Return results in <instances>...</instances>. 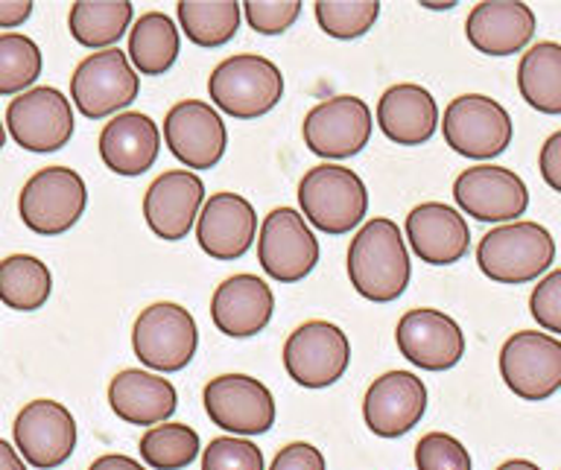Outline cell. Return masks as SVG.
Listing matches in <instances>:
<instances>
[{"instance_id": "obj_1", "label": "cell", "mask_w": 561, "mask_h": 470, "mask_svg": "<svg viewBox=\"0 0 561 470\" xmlns=\"http://www.w3.org/2000/svg\"><path fill=\"white\" fill-rule=\"evenodd\" d=\"M348 278L357 296L389 305L407 293L412 263L398 222L389 217L368 219L348 245Z\"/></svg>"}, {"instance_id": "obj_26", "label": "cell", "mask_w": 561, "mask_h": 470, "mask_svg": "<svg viewBox=\"0 0 561 470\" xmlns=\"http://www.w3.org/2000/svg\"><path fill=\"white\" fill-rule=\"evenodd\" d=\"M438 103L419 82L386 88L377 103V126L398 147H421L438 129Z\"/></svg>"}, {"instance_id": "obj_40", "label": "cell", "mask_w": 561, "mask_h": 470, "mask_svg": "<svg viewBox=\"0 0 561 470\" xmlns=\"http://www.w3.org/2000/svg\"><path fill=\"white\" fill-rule=\"evenodd\" d=\"M270 470H328V465H324L319 447L307 445V442H293V445L280 447Z\"/></svg>"}, {"instance_id": "obj_5", "label": "cell", "mask_w": 561, "mask_h": 470, "mask_svg": "<svg viewBox=\"0 0 561 470\" xmlns=\"http://www.w3.org/2000/svg\"><path fill=\"white\" fill-rule=\"evenodd\" d=\"M88 208V187L70 167H44L21 187L18 214L33 234L59 237L77 226Z\"/></svg>"}, {"instance_id": "obj_45", "label": "cell", "mask_w": 561, "mask_h": 470, "mask_svg": "<svg viewBox=\"0 0 561 470\" xmlns=\"http://www.w3.org/2000/svg\"><path fill=\"white\" fill-rule=\"evenodd\" d=\"M497 470H541L535 462H529V459H508V462L500 465Z\"/></svg>"}, {"instance_id": "obj_30", "label": "cell", "mask_w": 561, "mask_h": 470, "mask_svg": "<svg viewBox=\"0 0 561 470\" xmlns=\"http://www.w3.org/2000/svg\"><path fill=\"white\" fill-rule=\"evenodd\" d=\"M517 91L541 114H561V44L538 42L520 56Z\"/></svg>"}, {"instance_id": "obj_8", "label": "cell", "mask_w": 561, "mask_h": 470, "mask_svg": "<svg viewBox=\"0 0 561 470\" xmlns=\"http://www.w3.org/2000/svg\"><path fill=\"white\" fill-rule=\"evenodd\" d=\"M140 94L138 70L117 47L96 50L79 61L70 77V100L88 121H103L121 114Z\"/></svg>"}, {"instance_id": "obj_35", "label": "cell", "mask_w": 561, "mask_h": 470, "mask_svg": "<svg viewBox=\"0 0 561 470\" xmlns=\"http://www.w3.org/2000/svg\"><path fill=\"white\" fill-rule=\"evenodd\" d=\"M380 18L377 0H319L316 3V21L322 33L340 42H351L366 35Z\"/></svg>"}, {"instance_id": "obj_25", "label": "cell", "mask_w": 561, "mask_h": 470, "mask_svg": "<svg viewBox=\"0 0 561 470\" xmlns=\"http://www.w3.org/2000/svg\"><path fill=\"white\" fill-rule=\"evenodd\" d=\"M100 158L117 175H144L158 161L161 129L149 114L123 112L114 114L100 131Z\"/></svg>"}, {"instance_id": "obj_23", "label": "cell", "mask_w": 561, "mask_h": 470, "mask_svg": "<svg viewBox=\"0 0 561 470\" xmlns=\"http://www.w3.org/2000/svg\"><path fill=\"white\" fill-rule=\"evenodd\" d=\"M538 26L533 7L517 0H482L468 12L465 35L485 56H512L529 47Z\"/></svg>"}, {"instance_id": "obj_38", "label": "cell", "mask_w": 561, "mask_h": 470, "mask_svg": "<svg viewBox=\"0 0 561 470\" xmlns=\"http://www.w3.org/2000/svg\"><path fill=\"white\" fill-rule=\"evenodd\" d=\"M243 15L254 33L280 35L301 15V0H249Z\"/></svg>"}, {"instance_id": "obj_16", "label": "cell", "mask_w": 561, "mask_h": 470, "mask_svg": "<svg viewBox=\"0 0 561 470\" xmlns=\"http://www.w3.org/2000/svg\"><path fill=\"white\" fill-rule=\"evenodd\" d=\"M15 450L26 465L53 470L65 465L77 447V419L65 403L38 398L30 401L15 419Z\"/></svg>"}, {"instance_id": "obj_46", "label": "cell", "mask_w": 561, "mask_h": 470, "mask_svg": "<svg viewBox=\"0 0 561 470\" xmlns=\"http://www.w3.org/2000/svg\"><path fill=\"white\" fill-rule=\"evenodd\" d=\"M421 7L424 9H454L456 0H424Z\"/></svg>"}, {"instance_id": "obj_7", "label": "cell", "mask_w": 561, "mask_h": 470, "mask_svg": "<svg viewBox=\"0 0 561 470\" xmlns=\"http://www.w3.org/2000/svg\"><path fill=\"white\" fill-rule=\"evenodd\" d=\"M131 348L147 368L161 371V375H175V371L187 368L199 348L196 319L187 313V307L173 305V301L149 305L135 319Z\"/></svg>"}, {"instance_id": "obj_11", "label": "cell", "mask_w": 561, "mask_h": 470, "mask_svg": "<svg viewBox=\"0 0 561 470\" xmlns=\"http://www.w3.org/2000/svg\"><path fill=\"white\" fill-rule=\"evenodd\" d=\"M351 366V342L342 328L324 319L298 324L284 342V368L293 383L328 389L340 383Z\"/></svg>"}, {"instance_id": "obj_37", "label": "cell", "mask_w": 561, "mask_h": 470, "mask_svg": "<svg viewBox=\"0 0 561 470\" xmlns=\"http://www.w3.org/2000/svg\"><path fill=\"white\" fill-rule=\"evenodd\" d=\"M202 470H266L261 447L249 438H214L202 454Z\"/></svg>"}, {"instance_id": "obj_19", "label": "cell", "mask_w": 561, "mask_h": 470, "mask_svg": "<svg viewBox=\"0 0 561 470\" xmlns=\"http://www.w3.org/2000/svg\"><path fill=\"white\" fill-rule=\"evenodd\" d=\"M205 205V184L191 170H167L147 187L144 219L158 240L175 243L191 234Z\"/></svg>"}, {"instance_id": "obj_18", "label": "cell", "mask_w": 561, "mask_h": 470, "mask_svg": "<svg viewBox=\"0 0 561 470\" xmlns=\"http://www.w3.org/2000/svg\"><path fill=\"white\" fill-rule=\"evenodd\" d=\"M394 342L407 363L421 371H447L462 363L465 333L456 319L433 307H415L401 316Z\"/></svg>"}, {"instance_id": "obj_24", "label": "cell", "mask_w": 561, "mask_h": 470, "mask_svg": "<svg viewBox=\"0 0 561 470\" xmlns=\"http://www.w3.org/2000/svg\"><path fill=\"white\" fill-rule=\"evenodd\" d=\"M272 313H275L272 287L249 272L222 280L210 298V319L217 331L231 340H249L261 333L272 322Z\"/></svg>"}, {"instance_id": "obj_12", "label": "cell", "mask_w": 561, "mask_h": 470, "mask_svg": "<svg viewBox=\"0 0 561 470\" xmlns=\"http://www.w3.org/2000/svg\"><path fill=\"white\" fill-rule=\"evenodd\" d=\"M257 261L261 270L278 284L305 280L316 270L319 240L301 217V210L275 208L266 214L257 231Z\"/></svg>"}, {"instance_id": "obj_43", "label": "cell", "mask_w": 561, "mask_h": 470, "mask_svg": "<svg viewBox=\"0 0 561 470\" xmlns=\"http://www.w3.org/2000/svg\"><path fill=\"white\" fill-rule=\"evenodd\" d=\"M88 470H147L138 459H131V456L123 454H105L100 459H94V465Z\"/></svg>"}, {"instance_id": "obj_9", "label": "cell", "mask_w": 561, "mask_h": 470, "mask_svg": "<svg viewBox=\"0 0 561 470\" xmlns=\"http://www.w3.org/2000/svg\"><path fill=\"white\" fill-rule=\"evenodd\" d=\"M371 129H375V117L366 100L354 94H336L305 114L301 138L313 156L333 164L359 156L371 140Z\"/></svg>"}, {"instance_id": "obj_28", "label": "cell", "mask_w": 561, "mask_h": 470, "mask_svg": "<svg viewBox=\"0 0 561 470\" xmlns=\"http://www.w3.org/2000/svg\"><path fill=\"white\" fill-rule=\"evenodd\" d=\"M182 50L179 26L164 12H144L131 24L129 33V61L131 68L147 77H161L173 68Z\"/></svg>"}, {"instance_id": "obj_41", "label": "cell", "mask_w": 561, "mask_h": 470, "mask_svg": "<svg viewBox=\"0 0 561 470\" xmlns=\"http://www.w3.org/2000/svg\"><path fill=\"white\" fill-rule=\"evenodd\" d=\"M538 167H541V179L547 182V187L561 193V129L552 131L550 138L543 140Z\"/></svg>"}, {"instance_id": "obj_31", "label": "cell", "mask_w": 561, "mask_h": 470, "mask_svg": "<svg viewBox=\"0 0 561 470\" xmlns=\"http://www.w3.org/2000/svg\"><path fill=\"white\" fill-rule=\"evenodd\" d=\"M53 275L47 263L33 254H9L0 261V301L18 313H33L47 305Z\"/></svg>"}, {"instance_id": "obj_2", "label": "cell", "mask_w": 561, "mask_h": 470, "mask_svg": "<svg viewBox=\"0 0 561 470\" xmlns=\"http://www.w3.org/2000/svg\"><path fill=\"white\" fill-rule=\"evenodd\" d=\"M556 261V240L543 226L517 219L491 228L477 245L480 272L494 284H529L538 280Z\"/></svg>"}, {"instance_id": "obj_32", "label": "cell", "mask_w": 561, "mask_h": 470, "mask_svg": "<svg viewBox=\"0 0 561 470\" xmlns=\"http://www.w3.org/2000/svg\"><path fill=\"white\" fill-rule=\"evenodd\" d=\"M175 12L187 42L208 50L231 42L243 18V9L234 0H182Z\"/></svg>"}, {"instance_id": "obj_4", "label": "cell", "mask_w": 561, "mask_h": 470, "mask_svg": "<svg viewBox=\"0 0 561 470\" xmlns=\"http://www.w3.org/2000/svg\"><path fill=\"white\" fill-rule=\"evenodd\" d=\"M210 103L231 114L234 121H257L270 114L284 96V73L266 56L240 53L228 56L210 70Z\"/></svg>"}, {"instance_id": "obj_10", "label": "cell", "mask_w": 561, "mask_h": 470, "mask_svg": "<svg viewBox=\"0 0 561 470\" xmlns=\"http://www.w3.org/2000/svg\"><path fill=\"white\" fill-rule=\"evenodd\" d=\"M500 377L520 401L552 398L561 389V340L543 331L512 333L500 348Z\"/></svg>"}, {"instance_id": "obj_34", "label": "cell", "mask_w": 561, "mask_h": 470, "mask_svg": "<svg viewBox=\"0 0 561 470\" xmlns=\"http://www.w3.org/2000/svg\"><path fill=\"white\" fill-rule=\"evenodd\" d=\"M44 56L30 35L0 33V96L24 94L42 77Z\"/></svg>"}, {"instance_id": "obj_44", "label": "cell", "mask_w": 561, "mask_h": 470, "mask_svg": "<svg viewBox=\"0 0 561 470\" xmlns=\"http://www.w3.org/2000/svg\"><path fill=\"white\" fill-rule=\"evenodd\" d=\"M0 470H26V462L18 456V450L12 445H7L0 438Z\"/></svg>"}, {"instance_id": "obj_6", "label": "cell", "mask_w": 561, "mask_h": 470, "mask_svg": "<svg viewBox=\"0 0 561 470\" xmlns=\"http://www.w3.org/2000/svg\"><path fill=\"white\" fill-rule=\"evenodd\" d=\"M438 123L447 147L471 161H491L503 156L515 138V123L506 108L485 94L454 96Z\"/></svg>"}, {"instance_id": "obj_14", "label": "cell", "mask_w": 561, "mask_h": 470, "mask_svg": "<svg viewBox=\"0 0 561 470\" xmlns=\"http://www.w3.org/2000/svg\"><path fill=\"white\" fill-rule=\"evenodd\" d=\"M73 108L59 88H30L7 108V129L26 152H56L73 138Z\"/></svg>"}, {"instance_id": "obj_21", "label": "cell", "mask_w": 561, "mask_h": 470, "mask_svg": "<svg viewBox=\"0 0 561 470\" xmlns=\"http://www.w3.org/2000/svg\"><path fill=\"white\" fill-rule=\"evenodd\" d=\"M257 237V214L240 193H214L196 219L199 249L214 261H240Z\"/></svg>"}, {"instance_id": "obj_22", "label": "cell", "mask_w": 561, "mask_h": 470, "mask_svg": "<svg viewBox=\"0 0 561 470\" xmlns=\"http://www.w3.org/2000/svg\"><path fill=\"white\" fill-rule=\"evenodd\" d=\"M407 240L430 266H454L471 249V228L445 202H421L407 214Z\"/></svg>"}, {"instance_id": "obj_13", "label": "cell", "mask_w": 561, "mask_h": 470, "mask_svg": "<svg viewBox=\"0 0 561 470\" xmlns=\"http://www.w3.org/2000/svg\"><path fill=\"white\" fill-rule=\"evenodd\" d=\"M205 412L210 424L226 429L231 436H263L275 424V398L257 377L249 375H219L214 377L205 392Z\"/></svg>"}, {"instance_id": "obj_47", "label": "cell", "mask_w": 561, "mask_h": 470, "mask_svg": "<svg viewBox=\"0 0 561 470\" xmlns=\"http://www.w3.org/2000/svg\"><path fill=\"white\" fill-rule=\"evenodd\" d=\"M3 144H7V129H3V123H0V149H3Z\"/></svg>"}, {"instance_id": "obj_20", "label": "cell", "mask_w": 561, "mask_h": 470, "mask_svg": "<svg viewBox=\"0 0 561 470\" xmlns=\"http://www.w3.org/2000/svg\"><path fill=\"white\" fill-rule=\"evenodd\" d=\"M427 412V386L412 371H386L368 386L363 401L366 427L380 438L407 436Z\"/></svg>"}, {"instance_id": "obj_36", "label": "cell", "mask_w": 561, "mask_h": 470, "mask_svg": "<svg viewBox=\"0 0 561 470\" xmlns=\"http://www.w3.org/2000/svg\"><path fill=\"white\" fill-rule=\"evenodd\" d=\"M415 468L419 470H473L471 454L459 438L447 433H427L415 445Z\"/></svg>"}, {"instance_id": "obj_15", "label": "cell", "mask_w": 561, "mask_h": 470, "mask_svg": "<svg viewBox=\"0 0 561 470\" xmlns=\"http://www.w3.org/2000/svg\"><path fill=\"white\" fill-rule=\"evenodd\" d=\"M454 199L462 214L480 222H517L529 208V187L515 170L497 164L468 167L456 175Z\"/></svg>"}, {"instance_id": "obj_3", "label": "cell", "mask_w": 561, "mask_h": 470, "mask_svg": "<svg viewBox=\"0 0 561 470\" xmlns=\"http://www.w3.org/2000/svg\"><path fill=\"white\" fill-rule=\"evenodd\" d=\"M298 205L301 217L322 234H348L368 214L366 182L351 167L324 161L305 173L298 184Z\"/></svg>"}, {"instance_id": "obj_29", "label": "cell", "mask_w": 561, "mask_h": 470, "mask_svg": "<svg viewBox=\"0 0 561 470\" xmlns=\"http://www.w3.org/2000/svg\"><path fill=\"white\" fill-rule=\"evenodd\" d=\"M135 21L129 0H79L68 12V30L77 44L91 50H108L121 42Z\"/></svg>"}, {"instance_id": "obj_33", "label": "cell", "mask_w": 561, "mask_h": 470, "mask_svg": "<svg viewBox=\"0 0 561 470\" xmlns=\"http://www.w3.org/2000/svg\"><path fill=\"white\" fill-rule=\"evenodd\" d=\"M138 450L147 468L184 470L199 456V433L187 424H156L140 436Z\"/></svg>"}, {"instance_id": "obj_39", "label": "cell", "mask_w": 561, "mask_h": 470, "mask_svg": "<svg viewBox=\"0 0 561 470\" xmlns=\"http://www.w3.org/2000/svg\"><path fill=\"white\" fill-rule=\"evenodd\" d=\"M529 313L541 331L561 336V270L543 275L529 296Z\"/></svg>"}, {"instance_id": "obj_42", "label": "cell", "mask_w": 561, "mask_h": 470, "mask_svg": "<svg viewBox=\"0 0 561 470\" xmlns=\"http://www.w3.org/2000/svg\"><path fill=\"white\" fill-rule=\"evenodd\" d=\"M33 15L30 0H0V26H21L26 18Z\"/></svg>"}, {"instance_id": "obj_27", "label": "cell", "mask_w": 561, "mask_h": 470, "mask_svg": "<svg viewBox=\"0 0 561 470\" xmlns=\"http://www.w3.org/2000/svg\"><path fill=\"white\" fill-rule=\"evenodd\" d=\"M108 406L117 419L131 427H156V424H167V419L173 415L179 406V394L167 377L126 368L108 383Z\"/></svg>"}, {"instance_id": "obj_17", "label": "cell", "mask_w": 561, "mask_h": 470, "mask_svg": "<svg viewBox=\"0 0 561 470\" xmlns=\"http://www.w3.org/2000/svg\"><path fill=\"white\" fill-rule=\"evenodd\" d=\"M164 144L191 173L210 170L226 156V121L205 100H182L167 112Z\"/></svg>"}]
</instances>
